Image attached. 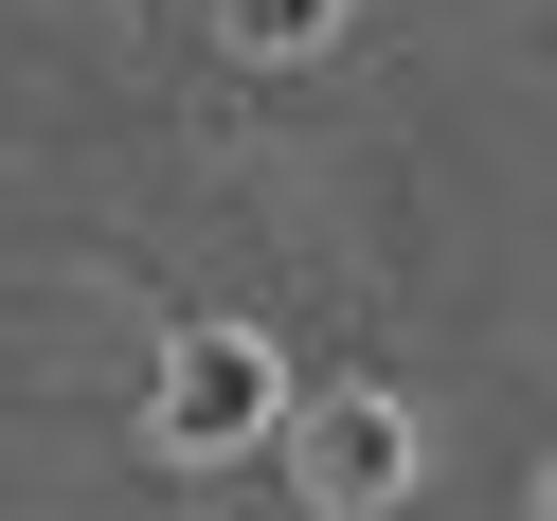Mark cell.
<instances>
[{
  "label": "cell",
  "mask_w": 557,
  "mask_h": 521,
  "mask_svg": "<svg viewBox=\"0 0 557 521\" xmlns=\"http://www.w3.org/2000/svg\"><path fill=\"white\" fill-rule=\"evenodd\" d=\"M181 468H216V449H252V432H288V377H270V342L252 324H181V360H162V413H145Z\"/></svg>",
  "instance_id": "obj_1"
},
{
  "label": "cell",
  "mask_w": 557,
  "mask_h": 521,
  "mask_svg": "<svg viewBox=\"0 0 557 521\" xmlns=\"http://www.w3.org/2000/svg\"><path fill=\"white\" fill-rule=\"evenodd\" d=\"M288 468H306L324 521H377V504L413 485V413H396V396H306V413H288Z\"/></svg>",
  "instance_id": "obj_2"
},
{
  "label": "cell",
  "mask_w": 557,
  "mask_h": 521,
  "mask_svg": "<svg viewBox=\"0 0 557 521\" xmlns=\"http://www.w3.org/2000/svg\"><path fill=\"white\" fill-rule=\"evenodd\" d=\"M216 18H234V54H324L342 37V0H216Z\"/></svg>",
  "instance_id": "obj_3"
},
{
  "label": "cell",
  "mask_w": 557,
  "mask_h": 521,
  "mask_svg": "<svg viewBox=\"0 0 557 521\" xmlns=\"http://www.w3.org/2000/svg\"><path fill=\"white\" fill-rule=\"evenodd\" d=\"M540 521H557V485H540Z\"/></svg>",
  "instance_id": "obj_4"
}]
</instances>
